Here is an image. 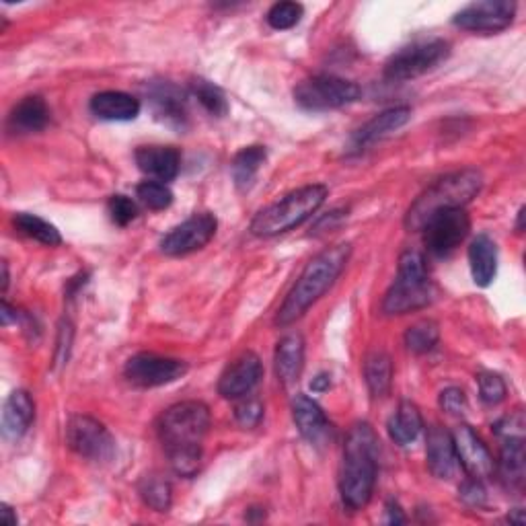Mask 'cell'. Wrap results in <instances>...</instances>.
Returning <instances> with one entry per match:
<instances>
[{
    "instance_id": "cell-1",
    "label": "cell",
    "mask_w": 526,
    "mask_h": 526,
    "mask_svg": "<svg viewBox=\"0 0 526 526\" xmlns=\"http://www.w3.org/2000/svg\"><path fill=\"white\" fill-rule=\"evenodd\" d=\"M208 430L210 409L202 401H181L163 413L159 420V438L177 475L192 477L198 473Z\"/></svg>"
},
{
    "instance_id": "cell-2",
    "label": "cell",
    "mask_w": 526,
    "mask_h": 526,
    "mask_svg": "<svg viewBox=\"0 0 526 526\" xmlns=\"http://www.w3.org/2000/svg\"><path fill=\"white\" fill-rule=\"evenodd\" d=\"M350 255H352L350 243H337L315 255L307 263L303 274L298 276L292 290L288 292L286 300L276 315V325L286 327L303 317L337 282V278L342 276L350 261Z\"/></svg>"
},
{
    "instance_id": "cell-3",
    "label": "cell",
    "mask_w": 526,
    "mask_h": 526,
    "mask_svg": "<svg viewBox=\"0 0 526 526\" xmlns=\"http://www.w3.org/2000/svg\"><path fill=\"white\" fill-rule=\"evenodd\" d=\"M379 438L368 424H356L346 438L340 467V494L350 510L364 508L377 483Z\"/></svg>"
},
{
    "instance_id": "cell-4",
    "label": "cell",
    "mask_w": 526,
    "mask_h": 526,
    "mask_svg": "<svg viewBox=\"0 0 526 526\" xmlns=\"http://www.w3.org/2000/svg\"><path fill=\"white\" fill-rule=\"evenodd\" d=\"M481 185V171L471 167L440 177L411 204L405 214V227L409 231H422L434 214L450 208H465L481 192Z\"/></svg>"
},
{
    "instance_id": "cell-5",
    "label": "cell",
    "mask_w": 526,
    "mask_h": 526,
    "mask_svg": "<svg viewBox=\"0 0 526 526\" xmlns=\"http://www.w3.org/2000/svg\"><path fill=\"white\" fill-rule=\"evenodd\" d=\"M327 194L329 190L321 183L300 187V190L284 196L280 202L263 208L251 222V233L255 237L268 239L294 231L323 206Z\"/></svg>"
},
{
    "instance_id": "cell-6",
    "label": "cell",
    "mask_w": 526,
    "mask_h": 526,
    "mask_svg": "<svg viewBox=\"0 0 526 526\" xmlns=\"http://www.w3.org/2000/svg\"><path fill=\"white\" fill-rule=\"evenodd\" d=\"M434 300V284L428 276L426 257L407 249L399 257V270L393 286L385 294L383 313L385 315H405L411 311H420Z\"/></svg>"
},
{
    "instance_id": "cell-7",
    "label": "cell",
    "mask_w": 526,
    "mask_h": 526,
    "mask_svg": "<svg viewBox=\"0 0 526 526\" xmlns=\"http://www.w3.org/2000/svg\"><path fill=\"white\" fill-rule=\"evenodd\" d=\"M450 56V44L444 40H426L401 48L385 64V79L389 81H413L436 70Z\"/></svg>"
},
{
    "instance_id": "cell-8",
    "label": "cell",
    "mask_w": 526,
    "mask_h": 526,
    "mask_svg": "<svg viewBox=\"0 0 526 526\" xmlns=\"http://www.w3.org/2000/svg\"><path fill=\"white\" fill-rule=\"evenodd\" d=\"M360 95L362 91L356 83L331 77V74H319L294 89V101L307 111L340 109L358 101Z\"/></svg>"
},
{
    "instance_id": "cell-9",
    "label": "cell",
    "mask_w": 526,
    "mask_h": 526,
    "mask_svg": "<svg viewBox=\"0 0 526 526\" xmlns=\"http://www.w3.org/2000/svg\"><path fill=\"white\" fill-rule=\"evenodd\" d=\"M66 444L83 459L109 461L116 455V440L109 430L91 416H72L66 424Z\"/></svg>"
},
{
    "instance_id": "cell-10",
    "label": "cell",
    "mask_w": 526,
    "mask_h": 526,
    "mask_svg": "<svg viewBox=\"0 0 526 526\" xmlns=\"http://www.w3.org/2000/svg\"><path fill=\"white\" fill-rule=\"evenodd\" d=\"M471 220L465 208H450L434 214L424 224V245L436 257L453 253L469 235Z\"/></svg>"
},
{
    "instance_id": "cell-11",
    "label": "cell",
    "mask_w": 526,
    "mask_h": 526,
    "mask_svg": "<svg viewBox=\"0 0 526 526\" xmlns=\"http://www.w3.org/2000/svg\"><path fill=\"white\" fill-rule=\"evenodd\" d=\"M218 220L210 212H196L194 216L171 229L163 241L161 251L169 257H183L204 249L216 235Z\"/></svg>"
},
{
    "instance_id": "cell-12",
    "label": "cell",
    "mask_w": 526,
    "mask_h": 526,
    "mask_svg": "<svg viewBox=\"0 0 526 526\" xmlns=\"http://www.w3.org/2000/svg\"><path fill=\"white\" fill-rule=\"evenodd\" d=\"M185 372H187V364L183 360L165 358L148 352L132 356L124 368L126 379L142 389H153V387L175 383L181 377H185Z\"/></svg>"
},
{
    "instance_id": "cell-13",
    "label": "cell",
    "mask_w": 526,
    "mask_h": 526,
    "mask_svg": "<svg viewBox=\"0 0 526 526\" xmlns=\"http://www.w3.org/2000/svg\"><path fill=\"white\" fill-rule=\"evenodd\" d=\"M516 3L510 0H483L455 15V25L471 33H498L512 25Z\"/></svg>"
},
{
    "instance_id": "cell-14",
    "label": "cell",
    "mask_w": 526,
    "mask_h": 526,
    "mask_svg": "<svg viewBox=\"0 0 526 526\" xmlns=\"http://www.w3.org/2000/svg\"><path fill=\"white\" fill-rule=\"evenodd\" d=\"M263 377V366L257 354L243 352L235 358L218 379V393L224 399H241L251 395Z\"/></svg>"
},
{
    "instance_id": "cell-15",
    "label": "cell",
    "mask_w": 526,
    "mask_h": 526,
    "mask_svg": "<svg viewBox=\"0 0 526 526\" xmlns=\"http://www.w3.org/2000/svg\"><path fill=\"white\" fill-rule=\"evenodd\" d=\"M453 442L457 450V461L463 465L469 477L485 479L492 477L496 471V461L490 453V448L473 432L471 426H459L453 432Z\"/></svg>"
},
{
    "instance_id": "cell-16",
    "label": "cell",
    "mask_w": 526,
    "mask_h": 526,
    "mask_svg": "<svg viewBox=\"0 0 526 526\" xmlns=\"http://www.w3.org/2000/svg\"><path fill=\"white\" fill-rule=\"evenodd\" d=\"M148 103L159 122L171 128H183L187 124V101L179 87L169 81L148 85Z\"/></svg>"
},
{
    "instance_id": "cell-17",
    "label": "cell",
    "mask_w": 526,
    "mask_h": 526,
    "mask_svg": "<svg viewBox=\"0 0 526 526\" xmlns=\"http://www.w3.org/2000/svg\"><path fill=\"white\" fill-rule=\"evenodd\" d=\"M292 420L300 436L309 440L311 444L321 446L331 438L333 428L325 416V411L317 401H313L303 393H298L292 399Z\"/></svg>"
},
{
    "instance_id": "cell-18",
    "label": "cell",
    "mask_w": 526,
    "mask_h": 526,
    "mask_svg": "<svg viewBox=\"0 0 526 526\" xmlns=\"http://www.w3.org/2000/svg\"><path fill=\"white\" fill-rule=\"evenodd\" d=\"M426 461L428 469L438 479H450L457 471V450L453 434L440 426H432L426 438Z\"/></svg>"
},
{
    "instance_id": "cell-19",
    "label": "cell",
    "mask_w": 526,
    "mask_h": 526,
    "mask_svg": "<svg viewBox=\"0 0 526 526\" xmlns=\"http://www.w3.org/2000/svg\"><path fill=\"white\" fill-rule=\"evenodd\" d=\"M134 159L142 173L163 183L175 179L181 167V155L173 146H140Z\"/></svg>"
},
{
    "instance_id": "cell-20",
    "label": "cell",
    "mask_w": 526,
    "mask_h": 526,
    "mask_svg": "<svg viewBox=\"0 0 526 526\" xmlns=\"http://www.w3.org/2000/svg\"><path fill=\"white\" fill-rule=\"evenodd\" d=\"M276 377L284 387H290L298 381L305 366V340L300 333H288L276 346L274 354Z\"/></svg>"
},
{
    "instance_id": "cell-21",
    "label": "cell",
    "mask_w": 526,
    "mask_h": 526,
    "mask_svg": "<svg viewBox=\"0 0 526 526\" xmlns=\"http://www.w3.org/2000/svg\"><path fill=\"white\" fill-rule=\"evenodd\" d=\"M411 120V109L409 107H391L387 111H381L379 116H374L368 120L354 136H352V146L356 150H362L377 140L397 132Z\"/></svg>"
},
{
    "instance_id": "cell-22",
    "label": "cell",
    "mask_w": 526,
    "mask_h": 526,
    "mask_svg": "<svg viewBox=\"0 0 526 526\" xmlns=\"http://www.w3.org/2000/svg\"><path fill=\"white\" fill-rule=\"evenodd\" d=\"M35 420V403L23 389L13 391L3 409V434L9 440L23 438Z\"/></svg>"
},
{
    "instance_id": "cell-23",
    "label": "cell",
    "mask_w": 526,
    "mask_h": 526,
    "mask_svg": "<svg viewBox=\"0 0 526 526\" xmlns=\"http://www.w3.org/2000/svg\"><path fill=\"white\" fill-rule=\"evenodd\" d=\"M469 266H471V276L473 282L481 288H487L498 272V247L490 235H477L471 241L469 247Z\"/></svg>"
},
{
    "instance_id": "cell-24",
    "label": "cell",
    "mask_w": 526,
    "mask_h": 526,
    "mask_svg": "<svg viewBox=\"0 0 526 526\" xmlns=\"http://www.w3.org/2000/svg\"><path fill=\"white\" fill-rule=\"evenodd\" d=\"M91 111L107 122H130L140 114V103L122 91H103L91 99Z\"/></svg>"
},
{
    "instance_id": "cell-25",
    "label": "cell",
    "mask_w": 526,
    "mask_h": 526,
    "mask_svg": "<svg viewBox=\"0 0 526 526\" xmlns=\"http://www.w3.org/2000/svg\"><path fill=\"white\" fill-rule=\"evenodd\" d=\"M50 122V109L46 101L37 95L21 99L9 116V126L13 132L19 134H33L40 132Z\"/></svg>"
},
{
    "instance_id": "cell-26",
    "label": "cell",
    "mask_w": 526,
    "mask_h": 526,
    "mask_svg": "<svg viewBox=\"0 0 526 526\" xmlns=\"http://www.w3.org/2000/svg\"><path fill=\"white\" fill-rule=\"evenodd\" d=\"M500 477L510 490H522L526 479V455H524V436L504 438L502 457H500Z\"/></svg>"
},
{
    "instance_id": "cell-27",
    "label": "cell",
    "mask_w": 526,
    "mask_h": 526,
    "mask_svg": "<svg viewBox=\"0 0 526 526\" xmlns=\"http://www.w3.org/2000/svg\"><path fill=\"white\" fill-rule=\"evenodd\" d=\"M422 428H424L422 413L418 405H413L411 401H401L387 424L391 440L399 446H407L411 442H416Z\"/></svg>"
},
{
    "instance_id": "cell-28",
    "label": "cell",
    "mask_w": 526,
    "mask_h": 526,
    "mask_svg": "<svg viewBox=\"0 0 526 526\" xmlns=\"http://www.w3.org/2000/svg\"><path fill=\"white\" fill-rule=\"evenodd\" d=\"M364 381L374 399H381L393 385V362L383 350L372 352L364 362Z\"/></svg>"
},
{
    "instance_id": "cell-29",
    "label": "cell",
    "mask_w": 526,
    "mask_h": 526,
    "mask_svg": "<svg viewBox=\"0 0 526 526\" xmlns=\"http://www.w3.org/2000/svg\"><path fill=\"white\" fill-rule=\"evenodd\" d=\"M266 159H268L266 146L255 144V146H245L243 150H239L233 159V165H231L233 179H235L237 187H241V190L249 187L253 183V179L257 177L261 165L266 163Z\"/></svg>"
},
{
    "instance_id": "cell-30",
    "label": "cell",
    "mask_w": 526,
    "mask_h": 526,
    "mask_svg": "<svg viewBox=\"0 0 526 526\" xmlns=\"http://www.w3.org/2000/svg\"><path fill=\"white\" fill-rule=\"evenodd\" d=\"M13 224L15 229L19 233H23L25 237L42 243V245H48V247H58L62 243V237L58 233V229L54 227V224H50L48 220L35 216V214H27V212H21V214H15L13 218Z\"/></svg>"
},
{
    "instance_id": "cell-31",
    "label": "cell",
    "mask_w": 526,
    "mask_h": 526,
    "mask_svg": "<svg viewBox=\"0 0 526 526\" xmlns=\"http://www.w3.org/2000/svg\"><path fill=\"white\" fill-rule=\"evenodd\" d=\"M438 340H440V329L434 321H428V319L411 325L405 333V346L413 354H426L434 350Z\"/></svg>"
},
{
    "instance_id": "cell-32",
    "label": "cell",
    "mask_w": 526,
    "mask_h": 526,
    "mask_svg": "<svg viewBox=\"0 0 526 526\" xmlns=\"http://www.w3.org/2000/svg\"><path fill=\"white\" fill-rule=\"evenodd\" d=\"M140 496L148 508L155 512H167L171 508V483L159 475H150L140 485Z\"/></svg>"
},
{
    "instance_id": "cell-33",
    "label": "cell",
    "mask_w": 526,
    "mask_h": 526,
    "mask_svg": "<svg viewBox=\"0 0 526 526\" xmlns=\"http://www.w3.org/2000/svg\"><path fill=\"white\" fill-rule=\"evenodd\" d=\"M192 95L200 101V105L208 111L210 116L214 118H222L229 114V101L227 97H224V93L212 85L210 81H204V79H196L192 83Z\"/></svg>"
},
{
    "instance_id": "cell-34",
    "label": "cell",
    "mask_w": 526,
    "mask_h": 526,
    "mask_svg": "<svg viewBox=\"0 0 526 526\" xmlns=\"http://www.w3.org/2000/svg\"><path fill=\"white\" fill-rule=\"evenodd\" d=\"M136 196L148 210H165L173 204V192L163 181H142L136 187Z\"/></svg>"
},
{
    "instance_id": "cell-35",
    "label": "cell",
    "mask_w": 526,
    "mask_h": 526,
    "mask_svg": "<svg viewBox=\"0 0 526 526\" xmlns=\"http://www.w3.org/2000/svg\"><path fill=\"white\" fill-rule=\"evenodd\" d=\"M303 13L305 9L298 3H276L268 13V25L276 31L292 29L294 25L300 23V19H303Z\"/></svg>"
},
{
    "instance_id": "cell-36",
    "label": "cell",
    "mask_w": 526,
    "mask_h": 526,
    "mask_svg": "<svg viewBox=\"0 0 526 526\" xmlns=\"http://www.w3.org/2000/svg\"><path fill=\"white\" fill-rule=\"evenodd\" d=\"M479 383V397L485 405H498L506 399V383L496 372H481L477 377Z\"/></svg>"
},
{
    "instance_id": "cell-37",
    "label": "cell",
    "mask_w": 526,
    "mask_h": 526,
    "mask_svg": "<svg viewBox=\"0 0 526 526\" xmlns=\"http://www.w3.org/2000/svg\"><path fill=\"white\" fill-rule=\"evenodd\" d=\"M235 420L239 422V426L251 430L257 428L259 422L263 420V403L255 397H241V401L235 407Z\"/></svg>"
},
{
    "instance_id": "cell-38",
    "label": "cell",
    "mask_w": 526,
    "mask_h": 526,
    "mask_svg": "<svg viewBox=\"0 0 526 526\" xmlns=\"http://www.w3.org/2000/svg\"><path fill=\"white\" fill-rule=\"evenodd\" d=\"M107 212L114 220L118 227H128V224L138 216V208L134 204V200H130L128 196H111L109 204H107Z\"/></svg>"
},
{
    "instance_id": "cell-39",
    "label": "cell",
    "mask_w": 526,
    "mask_h": 526,
    "mask_svg": "<svg viewBox=\"0 0 526 526\" xmlns=\"http://www.w3.org/2000/svg\"><path fill=\"white\" fill-rule=\"evenodd\" d=\"M440 407L450 413V416H461V413L467 409V397L463 389L450 387L440 393Z\"/></svg>"
},
{
    "instance_id": "cell-40",
    "label": "cell",
    "mask_w": 526,
    "mask_h": 526,
    "mask_svg": "<svg viewBox=\"0 0 526 526\" xmlns=\"http://www.w3.org/2000/svg\"><path fill=\"white\" fill-rule=\"evenodd\" d=\"M459 498L469 504V506H483L485 502V487L481 485L479 479H469L461 485V490H459Z\"/></svg>"
},
{
    "instance_id": "cell-41",
    "label": "cell",
    "mask_w": 526,
    "mask_h": 526,
    "mask_svg": "<svg viewBox=\"0 0 526 526\" xmlns=\"http://www.w3.org/2000/svg\"><path fill=\"white\" fill-rule=\"evenodd\" d=\"M70 344H72V325L66 321H62L60 325V333H58V348H56V364H64L68 360V352H70Z\"/></svg>"
},
{
    "instance_id": "cell-42",
    "label": "cell",
    "mask_w": 526,
    "mask_h": 526,
    "mask_svg": "<svg viewBox=\"0 0 526 526\" xmlns=\"http://www.w3.org/2000/svg\"><path fill=\"white\" fill-rule=\"evenodd\" d=\"M385 522H387V524H403V522H405V514L401 512V508H399L395 502H389Z\"/></svg>"
},
{
    "instance_id": "cell-43",
    "label": "cell",
    "mask_w": 526,
    "mask_h": 526,
    "mask_svg": "<svg viewBox=\"0 0 526 526\" xmlns=\"http://www.w3.org/2000/svg\"><path fill=\"white\" fill-rule=\"evenodd\" d=\"M329 387H331V377H329V374H325V372L317 374V377H315L313 383H311V391H313V393H325Z\"/></svg>"
},
{
    "instance_id": "cell-44",
    "label": "cell",
    "mask_w": 526,
    "mask_h": 526,
    "mask_svg": "<svg viewBox=\"0 0 526 526\" xmlns=\"http://www.w3.org/2000/svg\"><path fill=\"white\" fill-rule=\"evenodd\" d=\"M0 512H3V522H5L7 526H17V514L13 512L11 506L3 504V510H0Z\"/></svg>"
},
{
    "instance_id": "cell-45",
    "label": "cell",
    "mask_w": 526,
    "mask_h": 526,
    "mask_svg": "<svg viewBox=\"0 0 526 526\" xmlns=\"http://www.w3.org/2000/svg\"><path fill=\"white\" fill-rule=\"evenodd\" d=\"M510 522H516V524H524V516H522V510H516L514 516H508Z\"/></svg>"
}]
</instances>
